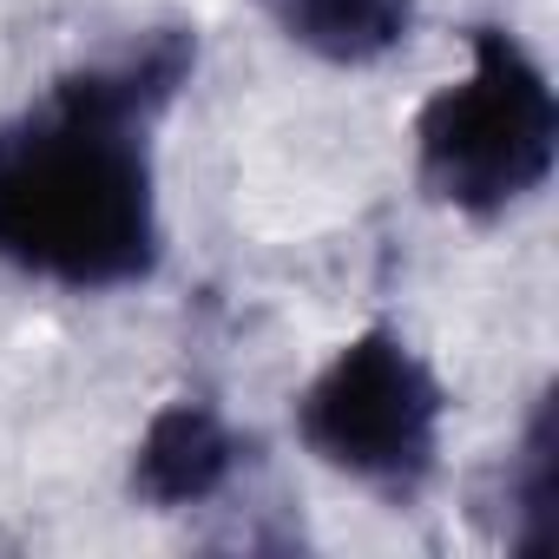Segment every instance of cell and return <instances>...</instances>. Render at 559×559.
Instances as JSON below:
<instances>
[{
	"label": "cell",
	"mask_w": 559,
	"mask_h": 559,
	"mask_svg": "<svg viewBox=\"0 0 559 559\" xmlns=\"http://www.w3.org/2000/svg\"><path fill=\"white\" fill-rule=\"evenodd\" d=\"M198 73V34L165 21L53 73L0 119V263L99 297L165 263L152 132Z\"/></svg>",
	"instance_id": "cell-1"
},
{
	"label": "cell",
	"mask_w": 559,
	"mask_h": 559,
	"mask_svg": "<svg viewBox=\"0 0 559 559\" xmlns=\"http://www.w3.org/2000/svg\"><path fill=\"white\" fill-rule=\"evenodd\" d=\"M467 80H448L415 112V178L467 224H500L546 191L559 158V99L546 67L507 27H467Z\"/></svg>",
	"instance_id": "cell-2"
},
{
	"label": "cell",
	"mask_w": 559,
	"mask_h": 559,
	"mask_svg": "<svg viewBox=\"0 0 559 559\" xmlns=\"http://www.w3.org/2000/svg\"><path fill=\"white\" fill-rule=\"evenodd\" d=\"M441 421H448L441 376L389 323L349 336L297 395V441L323 467L382 493L389 507H415L428 493L441 467Z\"/></svg>",
	"instance_id": "cell-3"
},
{
	"label": "cell",
	"mask_w": 559,
	"mask_h": 559,
	"mask_svg": "<svg viewBox=\"0 0 559 559\" xmlns=\"http://www.w3.org/2000/svg\"><path fill=\"white\" fill-rule=\"evenodd\" d=\"M243 461H250V441L224 421L217 402H204V395H171V402L145 421V435H139V448H132V500L152 507V513L204 507V500H217V493L237 480Z\"/></svg>",
	"instance_id": "cell-4"
},
{
	"label": "cell",
	"mask_w": 559,
	"mask_h": 559,
	"mask_svg": "<svg viewBox=\"0 0 559 559\" xmlns=\"http://www.w3.org/2000/svg\"><path fill=\"white\" fill-rule=\"evenodd\" d=\"M474 520L507 552H552L559 546V389H539L513 454L493 461L487 480L474 487Z\"/></svg>",
	"instance_id": "cell-5"
},
{
	"label": "cell",
	"mask_w": 559,
	"mask_h": 559,
	"mask_svg": "<svg viewBox=\"0 0 559 559\" xmlns=\"http://www.w3.org/2000/svg\"><path fill=\"white\" fill-rule=\"evenodd\" d=\"M257 14L323 67H382L408 47L421 0H257Z\"/></svg>",
	"instance_id": "cell-6"
}]
</instances>
